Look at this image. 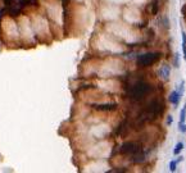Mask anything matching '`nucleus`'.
I'll return each mask as SVG.
<instances>
[{
    "label": "nucleus",
    "mask_w": 186,
    "mask_h": 173,
    "mask_svg": "<svg viewBox=\"0 0 186 173\" xmlns=\"http://www.w3.org/2000/svg\"><path fill=\"white\" fill-rule=\"evenodd\" d=\"M139 151H140V145L133 141L125 142L121 146V153H123V154H136Z\"/></svg>",
    "instance_id": "20e7f679"
},
{
    "label": "nucleus",
    "mask_w": 186,
    "mask_h": 173,
    "mask_svg": "<svg viewBox=\"0 0 186 173\" xmlns=\"http://www.w3.org/2000/svg\"><path fill=\"white\" fill-rule=\"evenodd\" d=\"M177 164H179V162H177V160H171L170 162V166H168V167H170L171 172H175L177 169Z\"/></svg>",
    "instance_id": "9d476101"
},
{
    "label": "nucleus",
    "mask_w": 186,
    "mask_h": 173,
    "mask_svg": "<svg viewBox=\"0 0 186 173\" xmlns=\"http://www.w3.org/2000/svg\"><path fill=\"white\" fill-rule=\"evenodd\" d=\"M151 14H157V12H158V3H157V0H154L153 3H151Z\"/></svg>",
    "instance_id": "f8f14e48"
},
{
    "label": "nucleus",
    "mask_w": 186,
    "mask_h": 173,
    "mask_svg": "<svg viewBox=\"0 0 186 173\" xmlns=\"http://www.w3.org/2000/svg\"><path fill=\"white\" fill-rule=\"evenodd\" d=\"M172 122H173V118H172V116H168V118H167V124L170 126Z\"/></svg>",
    "instance_id": "dca6fc26"
},
{
    "label": "nucleus",
    "mask_w": 186,
    "mask_h": 173,
    "mask_svg": "<svg viewBox=\"0 0 186 173\" xmlns=\"http://www.w3.org/2000/svg\"><path fill=\"white\" fill-rule=\"evenodd\" d=\"M182 96L181 92L179 90H173L170 95V101L171 104H173V105H179V101H180V98Z\"/></svg>",
    "instance_id": "0eeeda50"
},
{
    "label": "nucleus",
    "mask_w": 186,
    "mask_h": 173,
    "mask_svg": "<svg viewBox=\"0 0 186 173\" xmlns=\"http://www.w3.org/2000/svg\"><path fill=\"white\" fill-rule=\"evenodd\" d=\"M159 58H160L159 53H145L137 58V63L141 67H148V65H151L155 62H158Z\"/></svg>",
    "instance_id": "7ed1b4c3"
},
{
    "label": "nucleus",
    "mask_w": 186,
    "mask_h": 173,
    "mask_svg": "<svg viewBox=\"0 0 186 173\" xmlns=\"http://www.w3.org/2000/svg\"><path fill=\"white\" fill-rule=\"evenodd\" d=\"M182 54H184V59L186 60V33L182 32Z\"/></svg>",
    "instance_id": "6e6552de"
},
{
    "label": "nucleus",
    "mask_w": 186,
    "mask_h": 173,
    "mask_svg": "<svg viewBox=\"0 0 186 173\" xmlns=\"http://www.w3.org/2000/svg\"><path fill=\"white\" fill-rule=\"evenodd\" d=\"M179 131H180L181 133H185V132H186V124H185L184 122H180V123H179Z\"/></svg>",
    "instance_id": "ddd939ff"
},
{
    "label": "nucleus",
    "mask_w": 186,
    "mask_h": 173,
    "mask_svg": "<svg viewBox=\"0 0 186 173\" xmlns=\"http://www.w3.org/2000/svg\"><path fill=\"white\" fill-rule=\"evenodd\" d=\"M92 108L96 109V110H100V112H111V110H114L117 109V105L114 103H111V104H94Z\"/></svg>",
    "instance_id": "423d86ee"
},
{
    "label": "nucleus",
    "mask_w": 186,
    "mask_h": 173,
    "mask_svg": "<svg viewBox=\"0 0 186 173\" xmlns=\"http://www.w3.org/2000/svg\"><path fill=\"white\" fill-rule=\"evenodd\" d=\"M179 58H180V54H175V65L179 67Z\"/></svg>",
    "instance_id": "2eb2a0df"
},
{
    "label": "nucleus",
    "mask_w": 186,
    "mask_h": 173,
    "mask_svg": "<svg viewBox=\"0 0 186 173\" xmlns=\"http://www.w3.org/2000/svg\"><path fill=\"white\" fill-rule=\"evenodd\" d=\"M159 112H160V104L158 100H153L151 101L146 110L144 112V114H142V119L144 120H150V119H154L158 114H159Z\"/></svg>",
    "instance_id": "f03ea898"
},
{
    "label": "nucleus",
    "mask_w": 186,
    "mask_h": 173,
    "mask_svg": "<svg viewBox=\"0 0 186 173\" xmlns=\"http://www.w3.org/2000/svg\"><path fill=\"white\" fill-rule=\"evenodd\" d=\"M12 3H13V0H4V4H5V6H9Z\"/></svg>",
    "instance_id": "f3484780"
},
{
    "label": "nucleus",
    "mask_w": 186,
    "mask_h": 173,
    "mask_svg": "<svg viewBox=\"0 0 186 173\" xmlns=\"http://www.w3.org/2000/svg\"><path fill=\"white\" fill-rule=\"evenodd\" d=\"M158 74L159 77L162 78L163 81H167L168 78H170V74H171V68L168 64H163L162 67L159 68V71H158Z\"/></svg>",
    "instance_id": "39448f33"
},
{
    "label": "nucleus",
    "mask_w": 186,
    "mask_h": 173,
    "mask_svg": "<svg viewBox=\"0 0 186 173\" xmlns=\"http://www.w3.org/2000/svg\"><path fill=\"white\" fill-rule=\"evenodd\" d=\"M182 149H184V142H177L176 146H175V149H173V154H175V155L180 154Z\"/></svg>",
    "instance_id": "1a4fd4ad"
},
{
    "label": "nucleus",
    "mask_w": 186,
    "mask_h": 173,
    "mask_svg": "<svg viewBox=\"0 0 186 173\" xmlns=\"http://www.w3.org/2000/svg\"><path fill=\"white\" fill-rule=\"evenodd\" d=\"M184 87H185V81H181V83H180V87H179V91L181 92V95L184 94Z\"/></svg>",
    "instance_id": "4468645a"
},
{
    "label": "nucleus",
    "mask_w": 186,
    "mask_h": 173,
    "mask_svg": "<svg viewBox=\"0 0 186 173\" xmlns=\"http://www.w3.org/2000/svg\"><path fill=\"white\" fill-rule=\"evenodd\" d=\"M71 2V0H62V3H63V5H64V8L67 6V5H68V3Z\"/></svg>",
    "instance_id": "a211bd4d"
},
{
    "label": "nucleus",
    "mask_w": 186,
    "mask_h": 173,
    "mask_svg": "<svg viewBox=\"0 0 186 173\" xmlns=\"http://www.w3.org/2000/svg\"><path fill=\"white\" fill-rule=\"evenodd\" d=\"M186 119V105H184L182 110H181V114H180V122H185Z\"/></svg>",
    "instance_id": "9b49d317"
},
{
    "label": "nucleus",
    "mask_w": 186,
    "mask_h": 173,
    "mask_svg": "<svg viewBox=\"0 0 186 173\" xmlns=\"http://www.w3.org/2000/svg\"><path fill=\"white\" fill-rule=\"evenodd\" d=\"M149 91H150V86L146 82H137L131 89V98L133 100H140L144 96H146Z\"/></svg>",
    "instance_id": "f257e3e1"
}]
</instances>
